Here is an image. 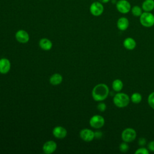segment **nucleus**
<instances>
[{
  "label": "nucleus",
  "mask_w": 154,
  "mask_h": 154,
  "mask_svg": "<svg viewBox=\"0 0 154 154\" xmlns=\"http://www.w3.org/2000/svg\"><path fill=\"white\" fill-rule=\"evenodd\" d=\"M109 90L105 84H98L92 90L91 95L95 101L101 102L106 99L109 94Z\"/></svg>",
  "instance_id": "f257e3e1"
},
{
  "label": "nucleus",
  "mask_w": 154,
  "mask_h": 154,
  "mask_svg": "<svg viewBox=\"0 0 154 154\" xmlns=\"http://www.w3.org/2000/svg\"><path fill=\"white\" fill-rule=\"evenodd\" d=\"M130 102L129 96L125 93L117 92L113 97V103L118 108H123L126 107Z\"/></svg>",
  "instance_id": "f03ea898"
},
{
  "label": "nucleus",
  "mask_w": 154,
  "mask_h": 154,
  "mask_svg": "<svg viewBox=\"0 0 154 154\" xmlns=\"http://www.w3.org/2000/svg\"><path fill=\"white\" fill-rule=\"evenodd\" d=\"M140 22L146 28H150L154 25V14L151 12L144 11L140 16Z\"/></svg>",
  "instance_id": "7ed1b4c3"
},
{
  "label": "nucleus",
  "mask_w": 154,
  "mask_h": 154,
  "mask_svg": "<svg viewBox=\"0 0 154 154\" xmlns=\"http://www.w3.org/2000/svg\"><path fill=\"white\" fill-rule=\"evenodd\" d=\"M137 137V132L135 130L131 128L125 129L122 132V139L123 141L126 143H131L135 140Z\"/></svg>",
  "instance_id": "20e7f679"
},
{
  "label": "nucleus",
  "mask_w": 154,
  "mask_h": 154,
  "mask_svg": "<svg viewBox=\"0 0 154 154\" xmlns=\"http://www.w3.org/2000/svg\"><path fill=\"white\" fill-rule=\"evenodd\" d=\"M131 5L128 0H118L116 3L117 10L122 14H127L131 11Z\"/></svg>",
  "instance_id": "39448f33"
},
{
  "label": "nucleus",
  "mask_w": 154,
  "mask_h": 154,
  "mask_svg": "<svg viewBox=\"0 0 154 154\" xmlns=\"http://www.w3.org/2000/svg\"><path fill=\"white\" fill-rule=\"evenodd\" d=\"M103 5L99 1H94L90 6V12L94 16H100L103 13Z\"/></svg>",
  "instance_id": "423d86ee"
},
{
  "label": "nucleus",
  "mask_w": 154,
  "mask_h": 154,
  "mask_svg": "<svg viewBox=\"0 0 154 154\" xmlns=\"http://www.w3.org/2000/svg\"><path fill=\"white\" fill-rule=\"evenodd\" d=\"M89 123L92 128L94 129H99L103 126L105 124V119L100 115H94L90 118Z\"/></svg>",
  "instance_id": "0eeeda50"
},
{
  "label": "nucleus",
  "mask_w": 154,
  "mask_h": 154,
  "mask_svg": "<svg viewBox=\"0 0 154 154\" xmlns=\"http://www.w3.org/2000/svg\"><path fill=\"white\" fill-rule=\"evenodd\" d=\"M79 136L84 141L90 142L94 138V132L90 129H82L79 132Z\"/></svg>",
  "instance_id": "6e6552de"
},
{
  "label": "nucleus",
  "mask_w": 154,
  "mask_h": 154,
  "mask_svg": "<svg viewBox=\"0 0 154 154\" xmlns=\"http://www.w3.org/2000/svg\"><path fill=\"white\" fill-rule=\"evenodd\" d=\"M15 38L19 43H26L29 40V35L26 31L23 29H19L16 32Z\"/></svg>",
  "instance_id": "1a4fd4ad"
},
{
  "label": "nucleus",
  "mask_w": 154,
  "mask_h": 154,
  "mask_svg": "<svg viewBox=\"0 0 154 154\" xmlns=\"http://www.w3.org/2000/svg\"><path fill=\"white\" fill-rule=\"evenodd\" d=\"M57 147V143L54 141L49 140L44 143L43 146V150L46 154H51L55 151Z\"/></svg>",
  "instance_id": "9d476101"
},
{
  "label": "nucleus",
  "mask_w": 154,
  "mask_h": 154,
  "mask_svg": "<svg viewBox=\"0 0 154 154\" xmlns=\"http://www.w3.org/2000/svg\"><path fill=\"white\" fill-rule=\"evenodd\" d=\"M67 131L66 129L60 126H58L55 127L53 129L52 134L54 136L58 139H63L67 135Z\"/></svg>",
  "instance_id": "9b49d317"
},
{
  "label": "nucleus",
  "mask_w": 154,
  "mask_h": 154,
  "mask_svg": "<svg viewBox=\"0 0 154 154\" xmlns=\"http://www.w3.org/2000/svg\"><path fill=\"white\" fill-rule=\"evenodd\" d=\"M11 63L9 60L5 58L0 59V73L2 74L7 73L10 70Z\"/></svg>",
  "instance_id": "f8f14e48"
},
{
  "label": "nucleus",
  "mask_w": 154,
  "mask_h": 154,
  "mask_svg": "<svg viewBox=\"0 0 154 154\" xmlns=\"http://www.w3.org/2000/svg\"><path fill=\"white\" fill-rule=\"evenodd\" d=\"M129 25V21L126 17H120L117 21V27L122 31L126 30Z\"/></svg>",
  "instance_id": "ddd939ff"
},
{
  "label": "nucleus",
  "mask_w": 154,
  "mask_h": 154,
  "mask_svg": "<svg viewBox=\"0 0 154 154\" xmlns=\"http://www.w3.org/2000/svg\"><path fill=\"white\" fill-rule=\"evenodd\" d=\"M123 46L125 49L131 51L135 48L137 43L136 41L132 37H127L126 38L123 42Z\"/></svg>",
  "instance_id": "4468645a"
},
{
  "label": "nucleus",
  "mask_w": 154,
  "mask_h": 154,
  "mask_svg": "<svg viewBox=\"0 0 154 154\" xmlns=\"http://www.w3.org/2000/svg\"><path fill=\"white\" fill-rule=\"evenodd\" d=\"M38 45H39V46L40 47V48L45 51H49L52 47V42L46 38H42L39 41Z\"/></svg>",
  "instance_id": "2eb2a0df"
},
{
  "label": "nucleus",
  "mask_w": 154,
  "mask_h": 154,
  "mask_svg": "<svg viewBox=\"0 0 154 154\" xmlns=\"http://www.w3.org/2000/svg\"><path fill=\"white\" fill-rule=\"evenodd\" d=\"M141 8L144 11L151 12L154 10V0H144L141 4Z\"/></svg>",
  "instance_id": "dca6fc26"
},
{
  "label": "nucleus",
  "mask_w": 154,
  "mask_h": 154,
  "mask_svg": "<svg viewBox=\"0 0 154 154\" xmlns=\"http://www.w3.org/2000/svg\"><path fill=\"white\" fill-rule=\"evenodd\" d=\"M62 81L63 77L59 73H54L49 78V82L53 85H59L61 83Z\"/></svg>",
  "instance_id": "f3484780"
},
{
  "label": "nucleus",
  "mask_w": 154,
  "mask_h": 154,
  "mask_svg": "<svg viewBox=\"0 0 154 154\" xmlns=\"http://www.w3.org/2000/svg\"><path fill=\"white\" fill-rule=\"evenodd\" d=\"M123 87V83L122 80L116 79L113 81L112 83V88L114 91L116 92H120Z\"/></svg>",
  "instance_id": "a211bd4d"
},
{
  "label": "nucleus",
  "mask_w": 154,
  "mask_h": 154,
  "mask_svg": "<svg viewBox=\"0 0 154 154\" xmlns=\"http://www.w3.org/2000/svg\"><path fill=\"white\" fill-rule=\"evenodd\" d=\"M131 11L132 14L135 17H140L143 12L141 7L139 5H134L131 7Z\"/></svg>",
  "instance_id": "6ab92c4d"
},
{
  "label": "nucleus",
  "mask_w": 154,
  "mask_h": 154,
  "mask_svg": "<svg viewBox=\"0 0 154 154\" xmlns=\"http://www.w3.org/2000/svg\"><path fill=\"white\" fill-rule=\"evenodd\" d=\"M130 99L132 103L137 104L141 102L142 96L140 93H139L138 92H135V93H134L133 94H132Z\"/></svg>",
  "instance_id": "aec40b11"
},
{
  "label": "nucleus",
  "mask_w": 154,
  "mask_h": 154,
  "mask_svg": "<svg viewBox=\"0 0 154 154\" xmlns=\"http://www.w3.org/2000/svg\"><path fill=\"white\" fill-rule=\"evenodd\" d=\"M129 149V146L128 144V143L123 141V143H122L120 146H119V150L120 152H123V153H126L128 151Z\"/></svg>",
  "instance_id": "412c9836"
},
{
  "label": "nucleus",
  "mask_w": 154,
  "mask_h": 154,
  "mask_svg": "<svg viewBox=\"0 0 154 154\" xmlns=\"http://www.w3.org/2000/svg\"><path fill=\"white\" fill-rule=\"evenodd\" d=\"M147 102L149 105L154 109V91L151 93L147 97Z\"/></svg>",
  "instance_id": "4be33fe9"
},
{
  "label": "nucleus",
  "mask_w": 154,
  "mask_h": 154,
  "mask_svg": "<svg viewBox=\"0 0 154 154\" xmlns=\"http://www.w3.org/2000/svg\"><path fill=\"white\" fill-rule=\"evenodd\" d=\"M149 149H146L144 147H141L140 148H138L135 152V154H149Z\"/></svg>",
  "instance_id": "5701e85b"
},
{
  "label": "nucleus",
  "mask_w": 154,
  "mask_h": 154,
  "mask_svg": "<svg viewBox=\"0 0 154 154\" xmlns=\"http://www.w3.org/2000/svg\"><path fill=\"white\" fill-rule=\"evenodd\" d=\"M97 109L100 111V112H104L106 108V105L105 103L103 102H99L97 106Z\"/></svg>",
  "instance_id": "b1692460"
},
{
  "label": "nucleus",
  "mask_w": 154,
  "mask_h": 154,
  "mask_svg": "<svg viewBox=\"0 0 154 154\" xmlns=\"http://www.w3.org/2000/svg\"><path fill=\"white\" fill-rule=\"evenodd\" d=\"M138 143L139 146H140L141 147H143L146 144V140L144 138H143V137L140 138L138 141Z\"/></svg>",
  "instance_id": "393cba45"
},
{
  "label": "nucleus",
  "mask_w": 154,
  "mask_h": 154,
  "mask_svg": "<svg viewBox=\"0 0 154 154\" xmlns=\"http://www.w3.org/2000/svg\"><path fill=\"white\" fill-rule=\"evenodd\" d=\"M147 147L149 150L154 152V140L149 142V143L147 145Z\"/></svg>",
  "instance_id": "a878e982"
},
{
  "label": "nucleus",
  "mask_w": 154,
  "mask_h": 154,
  "mask_svg": "<svg viewBox=\"0 0 154 154\" xmlns=\"http://www.w3.org/2000/svg\"><path fill=\"white\" fill-rule=\"evenodd\" d=\"M102 136V132L100 131H97L94 132V138H100Z\"/></svg>",
  "instance_id": "bb28decb"
},
{
  "label": "nucleus",
  "mask_w": 154,
  "mask_h": 154,
  "mask_svg": "<svg viewBox=\"0 0 154 154\" xmlns=\"http://www.w3.org/2000/svg\"><path fill=\"white\" fill-rule=\"evenodd\" d=\"M111 0H99V1L102 4H106V3L109 2Z\"/></svg>",
  "instance_id": "cd10ccee"
}]
</instances>
